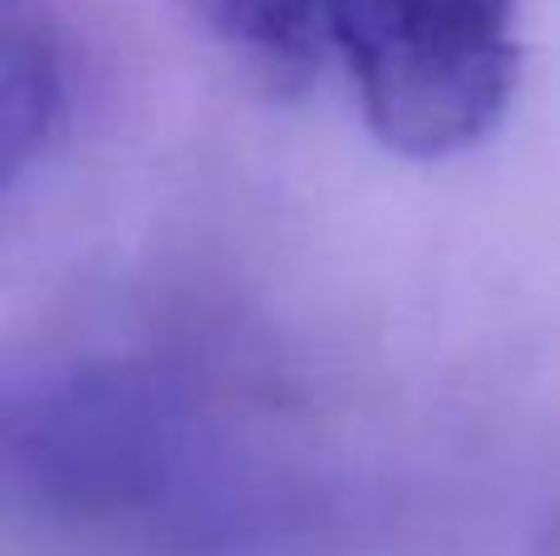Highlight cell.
Here are the masks:
<instances>
[{"mask_svg":"<svg viewBox=\"0 0 560 556\" xmlns=\"http://www.w3.org/2000/svg\"><path fill=\"white\" fill-rule=\"evenodd\" d=\"M0 459L20 518L108 547H212L256 498L242 433L158 355L98 350L15 374Z\"/></svg>","mask_w":560,"mask_h":556,"instance_id":"cell-1","label":"cell"},{"mask_svg":"<svg viewBox=\"0 0 560 556\" xmlns=\"http://www.w3.org/2000/svg\"><path fill=\"white\" fill-rule=\"evenodd\" d=\"M212 35L271 89H300L329 55L335 0H197Z\"/></svg>","mask_w":560,"mask_h":556,"instance_id":"cell-3","label":"cell"},{"mask_svg":"<svg viewBox=\"0 0 560 556\" xmlns=\"http://www.w3.org/2000/svg\"><path fill=\"white\" fill-rule=\"evenodd\" d=\"M522 0H335L329 49L388 153L438 163L477 148L516 94Z\"/></svg>","mask_w":560,"mask_h":556,"instance_id":"cell-2","label":"cell"},{"mask_svg":"<svg viewBox=\"0 0 560 556\" xmlns=\"http://www.w3.org/2000/svg\"><path fill=\"white\" fill-rule=\"evenodd\" d=\"M69 118L65 49L45 25H15L5 49V187L45 163Z\"/></svg>","mask_w":560,"mask_h":556,"instance_id":"cell-4","label":"cell"}]
</instances>
